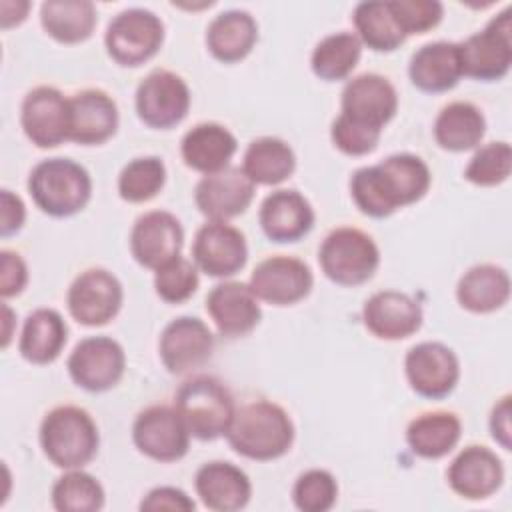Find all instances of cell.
<instances>
[{
    "label": "cell",
    "instance_id": "21",
    "mask_svg": "<svg viewBox=\"0 0 512 512\" xmlns=\"http://www.w3.org/2000/svg\"><path fill=\"white\" fill-rule=\"evenodd\" d=\"M446 478L458 496L466 500H484L502 486L504 466L490 448L470 444L454 456Z\"/></svg>",
    "mask_w": 512,
    "mask_h": 512
},
{
    "label": "cell",
    "instance_id": "19",
    "mask_svg": "<svg viewBox=\"0 0 512 512\" xmlns=\"http://www.w3.org/2000/svg\"><path fill=\"white\" fill-rule=\"evenodd\" d=\"M182 244V224L166 210H150L138 216L130 232V252L134 260L150 270H158L168 260L180 256Z\"/></svg>",
    "mask_w": 512,
    "mask_h": 512
},
{
    "label": "cell",
    "instance_id": "46",
    "mask_svg": "<svg viewBox=\"0 0 512 512\" xmlns=\"http://www.w3.org/2000/svg\"><path fill=\"white\" fill-rule=\"evenodd\" d=\"M194 500L180 488L174 486H156L140 502V510L158 512V510H194Z\"/></svg>",
    "mask_w": 512,
    "mask_h": 512
},
{
    "label": "cell",
    "instance_id": "8",
    "mask_svg": "<svg viewBox=\"0 0 512 512\" xmlns=\"http://www.w3.org/2000/svg\"><path fill=\"white\" fill-rule=\"evenodd\" d=\"M164 42L162 20L146 8L118 12L104 34L108 56L120 66H140L160 50Z\"/></svg>",
    "mask_w": 512,
    "mask_h": 512
},
{
    "label": "cell",
    "instance_id": "11",
    "mask_svg": "<svg viewBox=\"0 0 512 512\" xmlns=\"http://www.w3.org/2000/svg\"><path fill=\"white\" fill-rule=\"evenodd\" d=\"M66 368L76 386L88 392H106L122 380L126 354L114 338L88 336L74 346Z\"/></svg>",
    "mask_w": 512,
    "mask_h": 512
},
{
    "label": "cell",
    "instance_id": "14",
    "mask_svg": "<svg viewBox=\"0 0 512 512\" xmlns=\"http://www.w3.org/2000/svg\"><path fill=\"white\" fill-rule=\"evenodd\" d=\"M404 372L410 388L430 400L448 396L460 378L456 354L442 342H420L406 352Z\"/></svg>",
    "mask_w": 512,
    "mask_h": 512
},
{
    "label": "cell",
    "instance_id": "38",
    "mask_svg": "<svg viewBox=\"0 0 512 512\" xmlns=\"http://www.w3.org/2000/svg\"><path fill=\"white\" fill-rule=\"evenodd\" d=\"M52 504L58 512H96L104 506V488L92 474L74 468L54 482Z\"/></svg>",
    "mask_w": 512,
    "mask_h": 512
},
{
    "label": "cell",
    "instance_id": "40",
    "mask_svg": "<svg viewBox=\"0 0 512 512\" xmlns=\"http://www.w3.org/2000/svg\"><path fill=\"white\" fill-rule=\"evenodd\" d=\"M512 170V148L508 142H488L470 158L464 178L476 186H498Z\"/></svg>",
    "mask_w": 512,
    "mask_h": 512
},
{
    "label": "cell",
    "instance_id": "42",
    "mask_svg": "<svg viewBox=\"0 0 512 512\" xmlns=\"http://www.w3.org/2000/svg\"><path fill=\"white\" fill-rule=\"evenodd\" d=\"M338 484L328 470L312 468L302 472L292 488L294 506L302 512H326L336 504Z\"/></svg>",
    "mask_w": 512,
    "mask_h": 512
},
{
    "label": "cell",
    "instance_id": "1",
    "mask_svg": "<svg viewBox=\"0 0 512 512\" xmlns=\"http://www.w3.org/2000/svg\"><path fill=\"white\" fill-rule=\"evenodd\" d=\"M428 164L414 154H390L374 166L358 168L350 178V194L362 214L386 218L398 208L418 202L430 188Z\"/></svg>",
    "mask_w": 512,
    "mask_h": 512
},
{
    "label": "cell",
    "instance_id": "47",
    "mask_svg": "<svg viewBox=\"0 0 512 512\" xmlns=\"http://www.w3.org/2000/svg\"><path fill=\"white\" fill-rule=\"evenodd\" d=\"M0 236L8 238L12 234H16L26 220V206L22 202V198L18 194H14L12 190H2L0 194Z\"/></svg>",
    "mask_w": 512,
    "mask_h": 512
},
{
    "label": "cell",
    "instance_id": "29",
    "mask_svg": "<svg viewBox=\"0 0 512 512\" xmlns=\"http://www.w3.org/2000/svg\"><path fill=\"white\" fill-rule=\"evenodd\" d=\"M68 340V328L60 312L54 308H38L30 312L24 320L18 352L30 364H50L54 362Z\"/></svg>",
    "mask_w": 512,
    "mask_h": 512
},
{
    "label": "cell",
    "instance_id": "15",
    "mask_svg": "<svg viewBox=\"0 0 512 512\" xmlns=\"http://www.w3.org/2000/svg\"><path fill=\"white\" fill-rule=\"evenodd\" d=\"M340 106L344 118L382 132L398 110V94L386 76L364 72L346 82Z\"/></svg>",
    "mask_w": 512,
    "mask_h": 512
},
{
    "label": "cell",
    "instance_id": "37",
    "mask_svg": "<svg viewBox=\"0 0 512 512\" xmlns=\"http://www.w3.org/2000/svg\"><path fill=\"white\" fill-rule=\"evenodd\" d=\"M360 54L362 42L354 32H334L314 46L310 66L320 80L336 82L356 68Z\"/></svg>",
    "mask_w": 512,
    "mask_h": 512
},
{
    "label": "cell",
    "instance_id": "16",
    "mask_svg": "<svg viewBox=\"0 0 512 512\" xmlns=\"http://www.w3.org/2000/svg\"><path fill=\"white\" fill-rule=\"evenodd\" d=\"M192 260L212 278H228L240 272L248 260L244 234L228 222L210 220L194 236Z\"/></svg>",
    "mask_w": 512,
    "mask_h": 512
},
{
    "label": "cell",
    "instance_id": "49",
    "mask_svg": "<svg viewBox=\"0 0 512 512\" xmlns=\"http://www.w3.org/2000/svg\"><path fill=\"white\" fill-rule=\"evenodd\" d=\"M2 314H4V332H2V348H6L10 344L12 338V310L8 308V304H2Z\"/></svg>",
    "mask_w": 512,
    "mask_h": 512
},
{
    "label": "cell",
    "instance_id": "27",
    "mask_svg": "<svg viewBox=\"0 0 512 512\" xmlns=\"http://www.w3.org/2000/svg\"><path fill=\"white\" fill-rule=\"evenodd\" d=\"M236 148L238 142L234 134L218 122H200L192 126L180 142L184 164L204 176L228 168Z\"/></svg>",
    "mask_w": 512,
    "mask_h": 512
},
{
    "label": "cell",
    "instance_id": "3",
    "mask_svg": "<svg viewBox=\"0 0 512 512\" xmlns=\"http://www.w3.org/2000/svg\"><path fill=\"white\" fill-rule=\"evenodd\" d=\"M98 444V426L80 406H56L40 424L42 452L62 470L86 466L96 456Z\"/></svg>",
    "mask_w": 512,
    "mask_h": 512
},
{
    "label": "cell",
    "instance_id": "44",
    "mask_svg": "<svg viewBox=\"0 0 512 512\" xmlns=\"http://www.w3.org/2000/svg\"><path fill=\"white\" fill-rule=\"evenodd\" d=\"M380 136H382L380 130H372L368 126L356 124V122L344 118L342 114H338L330 126L332 144L348 156L370 154L372 150H376Z\"/></svg>",
    "mask_w": 512,
    "mask_h": 512
},
{
    "label": "cell",
    "instance_id": "17",
    "mask_svg": "<svg viewBox=\"0 0 512 512\" xmlns=\"http://www.w3.org/2000/svg\"><path fill=\"white\" fill-rule=\"evenodd\" d=\"M248 286L258 300L274 306H290L310 294L314 276L308 264L294 256H270L256 264Z\"/></svg>",
    "mask_w": 512,
    "mask_h": 512
},
{
    "label": "cell",
    "instance_id": "2",
    "mask_svg": "<svg viewBox=\"0 0 512 512\" xmlns=\"http://www.w3.org/2000/svg\"><path fill=\"white\" fill-rule=\"evenodd\" d=\"M230 448L250 460H276L294 442V424L288 412L276 402L254 400L236 408L226 430Z\"/></svg>",
    "mask_w": 512,
    "mask_h": 512
},
{
    "label": "cell",
    "instance_id": "22",
    "mask_svg": "<svg viewBox=\"0 0 512 512\" xmlns=\"http://www.w3.org/2000/svg\"><path fill=\"white\" fill-rule=\"evenodd\" d=\"M362 320L380 340H404L420 330L422 308L404 292L380 290L364 302Z\"/></svg>",
    "mask_w": 512,
    "mask_h": 512
},
{
    "label": "cell",
    "instance_id": "4",
    "mask_svg": "<svg viewBox=\"0 0 512 512\" xmlns=\"http://www.w3.org/2000/svg\"><path fill=\"white\" fill-rule=\"evenodd\" d=\"M28 192L44 214L66 218L90 202L92 178L84 166L70 158H48L32 168Z\"/></svg>",
    "mask_w": 512,
    "mask_h": 512
},
{
    "label": "cell",
    "instance_id": "35",
    "mask_svg": "<svg viewBox=\"0 0 512 512\" xmlns=\"http://www.w3.org/2000/svg\"><path fill=\"white\" fill-rule=\"evenodd\" d=\"M294 168V150L276 136H260L252 140L244 152L242 170L254 184L276 186L290 178Z\"/></svg>",
    "mask_w": 512,
    "mask_h": 512
},
{
    "label": "cell",
    "instance_id": "34",
    "mask_svg": "<svg viewBox=\"0 0 512 512\" xmlns=\"http://www.w3.org/2000/svg\"><path fill=\"white\" fill-rule=\"evenodd\" d=\"M96 8L90 0H46L40 6V24L62 44H78L92 36Z\"/></svg>",
    "mask_w": 512,
    "mask_h": 512
},
{
    "label": "cell",
    "instance_id": "48",
    "mask_svg": "<svg viewBox=\"0 0 512 512\" xmlns=\"http://www.w3.org/2000/svg\"><path fill=\"white\" fill-rule=\"evenodd\" d=\"M490 432L492 438L504 448L510 450L512 442H510V394H506L504 398H500L490 414Z\"/></svg>",
    "mask_w": 512,
    "mask_h": 512
},
{
    "label": "cell",
    "instance_id": "43",
    "mask_svg": "<svg viewBox=\"0 0 512 512\" xmlns=\"http://www.w3.org/2000/svg\"><path fill=\"white\" fill-rule=\"evenodd\" d=\"M388 4L404 36L424 34L436 28L444 16V6L438 0H388Z\"/></svg>",
    "mask_w": 512,
    "mask_h": 512
},
{
    "label": "cell",
    "instance_id": "31",
    "mask_svg": "<svg viewBox=\"0 0 512 512\" xmlns=\"http://www.w3.org/2000/svg\"><path fill=\"white\" fill-rule=\"evenodd\" d=\"M510 298V276L496 264L468 268L456 284L458 304L474 314H488L502 308Z\"/></svg>",
    "mask_w": 512,
    "mask_h": 512
},
{
    "label": "cell",
    "instance_id": "24",
    "mask_svg": "<svg viewBox=\"0 0 512 512\" xmlns=\"http://www.w3.org/2000/svg\"><path fill=\"white\" fill-rule=\"evenodd\" d=\"M118 106L114 98L100 88H86L70 98V134L68 140L82 146H96L116 134Z\"/></svg>",
    "mask_w": 512,
    "mask_h": 512
},
{
    "label": "cell",
    "instance_id": "36",
    "mask_svg": "<svg viewBox=\"0 0 512 512\" xmlns=\"http://www.w3.org/2000/svg\"><path fill=\"white\" fill-rule=\"evenodd\" d=\"M352 20L358 40L374 52H392L406 40L388 2H360L352 12Z\"/></svg>",
    "mask_w": 512,
    "mask_h": 512
},
{
    "label": "cell",
    "instance_id": "28",
    "mask_svg": "<svg viewBox=\"0 0 512 512\" xmlns=\"http://www.w3.org/2000/svg\"><path fill=\"white\" fill-rule=\"evenodd\" d=\"M412 84L430 94L452 90L462 78L458 42L436 40L420 46L408 64Z\"/></svg>",
    "mask_w": 512,
    "mask_h": 512
},
{
    "label": "cell",
    "instance_id": "13",
    "mask_svg": "<svg viewBox=\"0 0 512 512\" xmlns=\"http://www.w3.org/2000/svg\"><path fill=\"white\" fill-rule=\"evenodd\" d=\"M20 124L34 146H60L70 134V98L54 86L32 88L22 100Z\"/></svg>",
    "mask_w": 512,
    "mask_h": 512
},
{
    "label": "cell",
    "instance_id": "9",
    "mask_svg": "<svg viewBox=\"0 0 512 512\" xmlns=\"http://www.w3.org/2000/svg\"><path fill=\"white\" fill-rule=\"evenodd\" d=\"M190 88L182 76L172 70L156 68L136 88V114L156 130H168L180 124L190 110Z\"/></svg>",
    "mask_w": 512,
    "mask_h": 512
},
{
    "label": "cell",
    "instance_id": "32",
    "mask_svg": "<svg viewBox=\"0 0 512 512\" xmlns=\"http://www.w3.org/2000/svg\"><path fill=\"white\" fill-rule=\"evenodd\" d=\"M486 132V118L472 102H450L434 120L436 144L450 152L472 150L480 144Z\"/></svg>",
    "mask_w": 512,
    "mask_h": 512
},
{
    "label": "cell",
    "instance_id": "7",
    "mask_svg": "<svg viewBox=\"0 0 512 512\" xmlns=\"http://www.w3.org/2000/svg\"><path fill=\"white\" fill-rule=\"evenodd\" d=\"M512 10L504 8L484 30L458 42L462 76L492 82L508 74L512 64Z\"/></svg>",
    "mask_w": 512,
    "mask_h": 512
},
{
    "label": "cell",
    "instance_id": "25",
    "mask_svg": "<svg viewBox=\"0 0 512 512\" xmlns=\"http://www.w3.org/2000/svg\"><path fill=\"white\" fill-rule=\"evenodd\" d=\"M262 232L272 242H298L314 226V208L298 190H274L258 212Z\"/></svg>",
    "mask_w": 512,
    "mask_h": 512
},
{
    "label": "cell",
    "instance_id": "41",
    "mask_svg": "<svg viewBox=\"0 0 512 512\" xmlns=\"http://www.w3.org/2000/svg\"><path fill=\"white\" fill-rule=\"evenodd\" d=\"M198 288V268L192 260L176 256L154 270V290L168 304L186 302Z\"/></svg>",
    "mask_w": 512,
    "mask_h": 512
},
{
    "label": "cell",
    "instance_id": "20",
    "mask_svg": "<svg viewBox=\"0 0 512 512\" xmlns=\"http://www.w3.org/2000/svg\"><path fill=\"white\" fill-rule=\"evenodd\" d=\"M254 186L242 168L228 166L200 178L194 188V202L206 218L226 222L246 212L254 198Z\"/></svg>",
    "mask_w": 512,
    "mask_h": 512
},
{
    "label": "cell",
    "instance_id": "10",
    "mask_svg": "<svg viewBox=\"0 0 512 512\" xmlns=\"http://www.w3.org/2000/svg\"><path fill=\"white\" fill-rule=\"evenodd\" d=\"M122 300V284L106 268H88L80 272L66 294L68 312L82 326L108 324L120 312Z\"/></svg>",
    "mask_w": 512,
    "mask_h": 512
},
{
    "label": "cell",
    "instance_id": "45",
    "mask_svg": "<svg viewBox=\"0 0 512 512\" xmlns=\"http://www.w3.org/2000/svg\"><path fill=\"white\" fill-rule=\"evenodd\" d=\"M28 282L26 262L18 252L2 250L0 252V294L2 298L18 296Z\"/></svg>",
    "mask_w": 512,
    "mask_h": 512
},
{
    "label": "cell",
    "instance_id": "18",
    "mask_svg": "<svg viewBox=\"0 0 512 512\" xmlns=\"http://www.w3.org/2000/svg\"><path fill=\"white\" fill-rule=\"evenodd\" d=\"M158 352L170 374H188L206 364L214 352V336L196 316H180L168 322L158 340Z\"/></svg>",
    "mask_w": 512,
    "mask_h": 512
},
{
    "label": "cell",
    "instance_id": "26",
    "mask_svg": "<svg viewBox=\"0 0 512 512\" xmlns=\"http://www.w3.org/2000/svg\"><path fill=\"white\" fill-rule=\"evenodd\" d=\"M194 486L202 504L216 512L240 510L252 496V484L246 472L222 460L202 464L196 472Z\"/></svg>",
    "mask_w": 512,
    "mask_h": 512
},
{
    "label": "cell",
    "instance_id": "33",
    "mask_svg": "<svg viewBox=\"0 0 512 512\" xmlns=\"http://www.w3.org/2000/svg\"><path fill=\"white\" fill-rule=\"evenodd\" d=\"M460 434V418L452 412L436 410L424 412L408 424L406 442L416 456L436 460L446 456L458 444Z\"/></svg>",
    "mask_w": 512,
    "mask_h": 512
},
{
    "label": "cell",
    "instance_id": "6",
    "mask_svg": "<svg viewBox=\"0 0 512 512\" xmlns=\"http://www.w3.org/2000/svg\"><path fill=\"white\" fill-rule=\"evenodd\" d=\"M318 262L328 280L340 286L368 282L380 266V250L370 234L342 226L332 230L320 244Z\"/></svg>",
    "mask_w": 512,
    "mask_h": 512
},
{
    "label": "cell",
    "instance_id": "5",
    "mask_svg": "<svg viewBox=\"0 0 512 512\" xmlns=\"http://www.w3.org/2000/svg\"><path fill=\"white\" fill-rule=\"evenodd\" d=\"M174 408L190 436L198 440L226 436L236 412L230 390L218 378L206 374L190 376L180 384L174 396Z\"/></svg>",
    "mask_w": 512,
    "mask_h": 512
},
{
    "label": "cell",
    "instance_id": "23",
    "mask_svg": "<svg viewBox=\"0 0 512 512\" xmlns=\"http://www.w3.org/2000/svg\"><path fill=\"white\" fill-rule=\"evenodd\" d=\"M206 310L218 332L228 338L250 334L262 318L256 294L248 284L236 280L216 284L206 296Z\"/></svg>",
    "mask_w": 512,
    "mask_h": 512
},
{
    "label": "cell",
    "instance_id": "12",
    "mask_svg": "<svg viewBox=\"0 0 512 512\" xmlns=\"http://www.w3.org/2000/svg\"><path fill=\"white\" fill-rule=\"evenodd\" d=\"M138 452L156 462H176L188 454L190 432L174 406L154 404L144 408L132 424Z\"/></svg>",
    "mask_w": 512,
    "mask_h": 512
},
{
    "label": "cell",
    "instance_id": "39",
    "mask_svg": "<svg viewBox=\"0 0 512 512\" xmlns=\"http://www.w3.org/2000/svg\"><path fill=\"white\" fill-rule=\"evenodd\" d=\"M166 182V166L158 156L130 160L118 176V194L122 200L140 204L152 200Z\"/></svg>",
    "mask_w": 512,
    "mask_h": 512
},
{
    "label": "cell",
    "instance_id": "30",
    "mask_svg": "<svg viewBox=\"0 0 512 512\" xmlns=\"http://www.w3.org/2000/svg\"><path fill=\"white\" fill-rule=\"evenodd\" d=\"M258 40V24L246 10L220 12L206 30V46L210 54L224 62L234 64L244 60Z\"/></svg>",
    "mask_w": 512,
    "mask_h": 512
}]
</instances>
